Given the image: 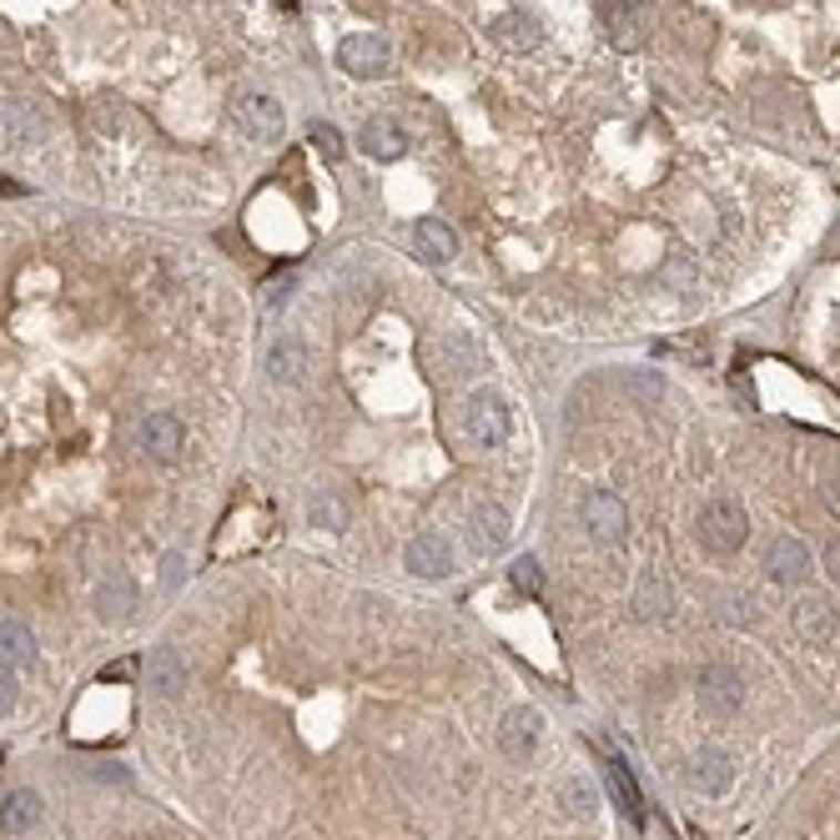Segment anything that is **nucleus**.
I'll return each instance as SVG.
<instances>
[{
  "instance_id": "6e6552de",
  "label": "nucleus",
  "mask_w": 840,
  "mask_h": 840,
  "mask_svg": "<svg viewBox=\"0 0 840 840\" xmlns=\"http://www.w3.org/2000/svg\"><path fill=\"white\" fill-rule=\"evenodd\" d=\"M182 443H186V428L176 413H146L142 428H136V448L156 463H172L182 453Z\"/></svg>"
},
{
  "instance_id": "7ed1b4c3",
  "label": "nucleus",
  "mask_w": 840,
  "mask_h": 840,
  "mask_svg": "<svg viewBox=\"0 0 840 840\" xmlns=\"http://www.w3.org/2000/svg\"><path fill=\"white\" fill-rule=\"evenodd\" d=\"M578 519H584L594 544H619V539L629 534V509H624V499L609 489L584 493V499H578Z\"/></svg>"
},
{
  "instance_id": "cd10ccee",
  "label": "nucleus",
  "mask_w": 840,
  "mask_h": 840,
  "mask_svg": "<svg viewBox=\"0 0 840 840\" xmlns=\"http://www.w3.org/2000/svg\"><path fill=\"white\" fill-rule=\"evenodd\" d=\"M293 297V277H277V283H267V293H263V313H277V307Z\"/></svg>"
},
{
  "instance_id": "f8f14e48",
  "label": "nucleus",
  "mask_w": 840,
  "mask_h": 840,
  "mask_svg": "<svg viewBox=\"0 0 840 840\" xmlns=\"http://www.w3.org/2000/svg\"><path fill=\"white\" fill-rule=\"evenodd\" d=\"M358 146L372 156V162H398L408 152V132L398 126L393 116H368L358 132Z\"/></svg>"
},
{
  "instance_id": "bb28decb",
  "label": "nucleus",
  "mask_w": 840,
  "mask_h": 840,
  "mask_svg": "<svg viewBox=\"0 0 840 840\" xmlns=\"http://www.w3.org/2000/svg\"><path fill=\"white\" fill-rule=\"evenodd\" d=\"M307 136L317 142V152H322V156H332V162L342 156V136H338V126H328V121H313V126H307Z\"/></svg>"
},
{
  "instance_id": "20e7f679",
  "label": "nucleus",
  "mask_w": 840,
  "mask_h": 840,
  "mask_svg": "<svg viewBox=\"0 0 840 840\" xmlns=\"http://www.w3.org/2000/svg\"><path fill=\"white\" fill-rule=\"evenodd\" d=\"M237 126L252 136V142H283L287 132V111L277 96H267V91H247V96H237Z\"/></svg>"
},
{
  "instance_id": "5701e85b",
  "label": "nucleus",
  "mask_w": 840,
  "mask_h": 840,
  "mask_svg": "<svg viewBox=\"0 0 840 840\" xmlns=\"http://www.w3.org/2000/svg\"><path fill=\"white\" fill-rule=\"evenodd\" d=\"M600 25L614 35L619 45L639 41V16H634V6H600Z\"/></svg>"
},
{
  "instance_id": "a211bd4d",
  "label": "nucleus",
  "mask_w": 840,
  "mask_h": 840,
  "mask_svg": "<svg viewBox=\"0 0 840 840\" xmlns=\"http://www.w3.org/2000/svg\"><path fill=\"white\" fill-rule=\"evenodd\" d=\"M35 665V634L21 619H0V669H31Z\"/></svg>"
},
{
  "instance_id": "c85d7f7f",
  "label": "nucleus",
  "mask_w": 840,
  "mask_h": 840,
  "mask_svg": "<svg viewBox=\"0 0 840 840\" xmlns=\"http://www.w3.org/2000/svg\"><path fill=\"white\" fill-rule=\"evenodd\" d=\"M568 810H574V816H590V810H594V790L584 786V780H574V786H568Z\"/></svg>"
},
{
  "instance_id": "423d86ee",
  "label": "nucleus",
  "mask_w": 840,
  "mask_h": 840,
  "mask_svg": "<svg viewBox=\"0 0 840 840\" xmlns=\"http://www.w3.org/2000/svg\"><path fill=\"white\" fill-rule=\"evenodd\" d=\"M539 740H544V715H539V709L513 705L499 720V750L509 755V760H529V755L539 750Z\"/></svg>"
},
{
  "instance_id": "a878e982",
  "label": "nucleus",
  "mask_w": 840,
  "mask_h": 840,
  "mask_svg": "<svg viewBox=\"0 0 840 840\" xmlns=\"http://www.w3.org/2000/svg\"><path fill=\"white\" fill-rule=\"evenodd\" d=\"M800 629H806V634H816V639H826V634L836 629V619H830V604H826V600L800 604Z\"/></svg>"
},
{
  "instance_id": "aec40b11",
  "label": "nucleus",
  "mask_w": 840,
  "mask_h": 840,
  "mask_svg": "<svg viewBox=\"0 0 840 840\" xmlns=\"http://www.w3.org/2000/svg\"><path fill=\"white\" fill-rule=\"evenodd\" d=\"M41 826V796L35 790H11L0 800V830L6 836H25V830Z\"/></svg>"
},
{
  "instance_id": "f257e3e1",
  "label": "nucleus",
  "mask_w": 840,
  "mask_h": 840,
  "mask_svg": "<svg viewBox=\"0 0 840 840\" xmlns=\"http://www.w3.org/2000/svg\"><path fill=\"white\" fill-rule=\"evenodd\" d=\"M459 428L463 438H469L473 448H503L513 433V413H509V398L499 393V388H479V393H469V403H463L459 413Z\"/></svg>"
},
{
  "instance_id": "393cba45",
  "label": "nucleus",
  "mask_w": 840,
  "mask_h": 840,
  "mask_svg": "<svg viewBox=\"0 0 840 840\" xmlns=\"http://www.w3.org/2000/svg\"><path fill=\"white\" fill-rule=\"evenodd\" d=\"M509 584H513V590H519V594H539V584H544V568H539V559H534V554L513 559Z\"/></svg>"
},
{
  "instance_id": "b1692460",
  "label": "nucleus",
  "mask_w": 840,
  "mask_h": 840,
  "mask_svg": "<svg viewBox=\"0 0 840 840\" xmlns=\"http://www.w3.org/2000/svg\"><path fill=\"white\" fill-rule=\"evenodd\" d=\"M307 519H313V524H322L328 534H348V509H342L332 493H317V499L307 503Z\"/></svg>"
},
{
  "instance_id": "0eeeda50",
  "label": "nucleus",
  "mask_w": 840,
  "mask_h": 840,
  "mask_svg": "<svg viewBox=\"0 0 840 840\" xmlns=\"http://www.w3.org/2000/svg\"><path fill=\"white\" fill-rule=\"evenodd\" d=\"M699 705L709 715H735L745 705V679L730 665H705L699 669Z\"/></svg>"
},
{
  "instance_id": "f3484780",
  "label": "nucleus",
  "mask_w": 840,
  "mask_h": 840,
  "mask_svg": "<svg viewBox=\"0 0 840 840\" xmlns=\"http://www.w3.org/2000/svg\"><path fill=\"white\" fill-rule=\"evenodd\" d=\"M96 614H101V619H111V624L132 619V614H136V584H132V574H106V584L96 590Z\"/></svg>"
},
{
  "instance_id": "1a4fd4ad",
  "label": "nucleus",
  "mask_w": 840,
  "mask_h": 840,
  "mask_svg": "<svg viewBox=\"0 0 840 840\" xmlns=\"http://www.w3.org/2000/svg\"><path fill=\"white\" fill-rule=\"evenodd\" d=\"M469 544L479 549V554H499L503 544H509V513L499 509L493 499H479V503H469Z\"/></svg>"
},
{
  "instance_id": "ddd939ff",
  "label": "nucleus",
  "mask_w": 840,
  "mask_h": 840,
  "mask_svg": "<svg viewBox=\"0 0 840 840\" xmlns=\"http://www.w3.org/2000/svg\"><path fill=\"white\" fill-rule=\"evenodd\" d=\"M765 574H770L775 584H800V578L810 574V549L800 544L796 534H780L770 544V554H765Z\"/></svg>"
},
{
  "instance_id": "2f4dec72",
  "label": "nucleus",
  "mask_w": 840,
  "mask_h": 840,
  "mask_svg": "<svg viewBox=\"0 0 840 840\" xmlns=\"http://www.w3.org/2000/svg\"><path fill=\"white\" fill-rule=\"evenodd\" d=\"M624 388H634L644 398H659V378H624Z\"/></svg>"
},
{
  "instance_id": "39448f33",
  "label": "nucleus",
  "mask_w": 840,
  "mask_h": 840,
  "mask_svg": "<svg viewBox=\"0 0 840 840\" xmlns=\"http://www.w3.org/2000/svg\"><path fill=\"white\" fill-rule=\"evenodd\" d=\"M388 61H393V51H388V41L372 35V31H358L338 45V71H348V76H358V81L388 76Z\"/></svg>"
},
{
  "instance_id": "412c9836",
  "label": "nucleus",
  "mask_w": 840,
  "mask_h": 840,
  "mask_svg": "<svg viewBox=\"0 0 840 840\" xmlns=\"http://www.w3.org/2000/svg\"><path fill=\"white\" fill-rule=\"evenodd\" d=\"M669 609H675V590L649 568V574L639 578V590H634V614H639V619H665Z\"/></svg>"
},
{
  "instance_id": "473e14b6",
  "label": "nucleus",
  "mask_w": 840,
  "mask_h": 840,
  "mask_svg": "<svg viewBox=\"0 0 840 840\" xmlns=\"http://www.w3.org/2000/svg\"><path fill=\"white\" fill-rule=\"evenodd\" d=\"M96 775H101V780H126V770H121V765H101Z\"/></svg>"
},
{
  "instance_id": "7c9ffc66",
  "label": "nucleus",
  "mask_w": 840,
  "mask_h": 840,
  "mask_svg": "<svg viewBox=\"0 0 840 840\" xmlns=\"http://www.w3.org/2000/svg\"><path fill=\"white\" fill-rule=\"evenodd\" d=\"M11 705H16V675L11 669H0V715H6Z\"/></svg>"
},
{
  "instance_id": "f03ea898",
  "label": "nucleus",
  "mask_w": 840,
  "mask_h": 840,
  "mask_svg": "<svg viewBox=\"0 0 840 840\" xmlns=\"http://www.w3.org/2000/svg\"><path fill=\"white\" fill-rule=\"evenodd\" d=\"M695 529L709 554H735V549L745 544V534H750V519H745V509L735 499H709L705 509H699Z\"/></svg>"
},
{
  "instance_id": "dca6fc26",
  "label": "nucleus",
  "mask_w": 840,
  "mask_h": 840,
  "mask_svg": "<svg viewBox=\"0 0 840 840\" xmlns=\"http://www.w3.org/2000/svg\"><path fill=\"white\" fill-rule=\"evenodd\" d=\"M689 780H695L699 796H725V790L735 786V765L725 750H699L695 760H689Z\"/></svg>"
},
{
  "instance_id": "4be33fe9",
  "label": "nucleus",
  "mask_w": 840,
  "mask_h": 840,
  "mask_svg": "<svg viewBox=\"0 0 840 840\" xmlns=\"http://www.w3.org/2000/svg\"><path fill=\"white\" fill-rule=\"evenodd\" d=\"M604 780H609V790H614V806H619L629 820H644V796H639V780H634V775H629V765L609 760V770H604Z\"/></svg>"
},
{
  "instance_id": "9b49d317",
  "label": "nucleus",
  "mask_w": 840,
  "mask_h": 840,
  "mask_svg": "<svg viewBox=\"0 0 840 840\" xmlns=\"http://www.w3.org/2000/svg\"><path fill=\"white\" fill-rule=\"evenodd\" d=\"M403 564H408V574H418V578H448L453 574V544H448L443 534H418L413 544L403 549Z\"/></svg>"
},
{
  "instance_id": "9d476101",
  "label": "nucleus",
  "mask_w": 840,
  "mask_h": 840,
  "mask_svg": "<svg viewBox=\"0 0 840 840\" xmlns=\"http://www.w3.org/2000/svg\"><path fill=\"white\" fill-rule=\"evenodd\" d=\"M489 35H493V45H503V51H539L544 45V21H539L534 11H503L499 21L489 25Z\"/></svg>"
},
{
  "instance_id": "2eb2a0df",
  "label": "nucleus",
  "mask_w": 840,
  "mask_h": 840,
  "mask_svg": "<svg viewBox=\"0 0 840 840\" xmlns=\"http://www.w3.org/2000/svg\"><path fill=\"white\" fill-rule=\"evenodd\" d=\"M413 247H418L423 263L443 267V263L459 257V232L448 227V222H438V217H423V222H413Z\"/></svg>"
},
{
  "instance_id": "4468645a",
  "label": "nucleus",
  "mask_w": 840,
  "mask_h": 840,
  "mask_svg": "<svg viewBox=\"0 0 840 840\" xmlns=\"http://www.w3.org/2000/svg\"><path fill=\"white\" fill-rule=\"evenodd\" d=\"M142 675H146V689L152 695H162V699H176L186 689V659L176 655V649H152L146 655V665H142Z\"/></svg>"
},
{
  "instance_id": "6ab92c4d",
  "label": "nucleus",
  "mask_w": 840,
  "mask_h": 840,
  "mask_svg": "<svg viewBox=\"0 0 840 840\" xmlns=\"http://www.w3.org/2000/svg\"><path fill=\"white\" fill-rule=\"evenodd\" d=\"M303 372H307V342L303 338L267 342V378L273 382H297Z\"/></svg>"
},
{
  "instance_id": "c756f323",
  "label": "nucleus",
  "mask_w": 840,
  "mask_h": 840,
  "mask_svg": "<svg viewBox=\"0 0 840 840\" xmlns=\"http://www.w3.org/2000/svg\"><path fill=\"white\" fill-rule=\"evenodd\" d=\"M182 568H186L182 554H166V564H162V584H166V590H176V584H182Z\"/></svg>"
}]
</instances>
